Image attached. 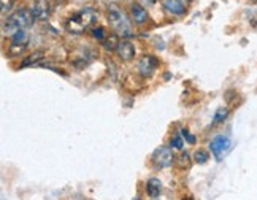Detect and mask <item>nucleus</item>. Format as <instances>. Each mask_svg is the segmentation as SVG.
I'll list each match as a JSON object with an SVG mask.
<instances>
[{"label":"nucleus","instance_id":"f257e3e1","mask_svg":"<svg viewBox=\"0 0 257 200\" xmlns=\"http://www.w3.org/2000/svg\"><path fill=\"white\" fill-rule=\"evenodd\" d=\"M106 19H108V24L113 29V31L117 35H122L124 38H128L134 35V27L131 19L127 18V15L124 13V10H121L117 5H110L108 7V12H106Z\"/></svg>","mask_w":257,"mask_h":200},{"label":"nucleus","instance_id":"f03ea898","mask_svg":"<svg viewBox=\"0 0 257 200\" xmlns=\"http://www.w3.org/2000/svg\"><path fill=\"white\" fill-rule=\"evenodd\" d=\"M35 21V16L32 10L19 8L15 13L8 15V18L4 21V34L12 37L15 32L21 31V29H29Z\"/></svg>","mask_w":257,"mask_h":200},{"label":"nucleus","instance_id":"7ed1b4c3","mask_svg":"<svg viewBox=\"0 0 257 200\" xmlns=\"http://www.w3.org/2000/svg\"><path fill=\"white\" fill-rule=\"evenodd\" d=\"M98 21V13L94 8H83L67 21V31L73 34H83L86 29H92Z\"/></svg>","mask_w":257,"mask_h":200},{"label":"nucleus","instance_id":"20e7f679","mask_svg":"<svg viewBox=\"0 0 257 200\" xmlns=\"http://www.w3.org/2000/svg\"><path fill=\"white\" fill-rule=\"evenodd\" d=\"M153 164L159 168H169L175 162V154L172 146H159L153 153Z\"/></svg>","mask_w":257,"mask_h":200},{"label":"nucleus","instance_id":"39448f33","mask_svg":"<svg viewBox=\"0 0 257 200\" xmlns=\"http://www.w3.org/2000/svg\"><path fill=\"white\" fill-rule=\"evenodd\" d=\"M230 148H232V142L225 135H216L210 142V151L216 157V161H222V157L230 151Z\"/></svg>","mask_w":257,"mask_h":200},{"label":"nucleus","instance_id":"423d86ee","mask_svg":"<svg viewBox=\"0 0 257 200\" xmlns=\"http://www.w3.org/2000/svg\"><path fill=\"white\" fill-rule=\"evenodd\" d=\"M159 62H157V59L151 54H145L140 57V61H138V73H140L143 78H150L154 72Z\"/></svg>","mask_w":257,"mask_h":200},{"label":"nucleus","instance_id":"0eeeda50","mask_svg":"<svg viewBox=\"0 0 257 200\" xmlns=\"http://www.w3.org/2000/svg\"><path fill=\"white\" fill-rule=\"evenodd\" d=\"M31 10L35 19H48L53 12V4L51 0H34Z\"/></svg>","mask_w":257,"mask_h":200},{"label":"nucleus","instance_id":"6e6552de","mask_svg":"<svg viewBox=\"0 0 257 200\" xmlns=\"http://www.w3.org/2000/svg\"><path fill=\"white\" fill-rule=\"evenodd\" d=\"M116 54L122 62H131L137 54V48L132 42H128V40H121L119 46L116 49Z\"/></svg>","mask_w":257,"mask_h":200},{"label":"nucleus","instance_id":"1a4fd4ad","mask_svg":"<svg viewBox=\"0 0 257 200\" xmlns=\"http://www.w3.org/2000/svg\"><path fill=\"white\" fill-rule=\"evenodd\" d=\"M128 12H131V19L138 24V26H143L148 23V19H150V15H148L146 8L140 4H131V8H128Z\"/></svg>","mask_w":257,"mask_h":200},{"label":"nucleus","instance_id":"9d476101","mask_svg":"<svg viewBox=\"0 0 257 200\" xmlns=\"http://www.w3.org/2000/svg\"><path fill=\"white\" fill-rule=\"evenodd\" d=\"M164 8L173 16H183L187 12L184 0H164Z\"/></svg>","mask_w":257,"mask_h":200},{"label":"nucleus","instance_id":"9b49d317","mask_svg":"<svg viewBox=\"0 0 257 200\" xmlns=\"http://www.w3.org/2000/svg\"><path fill=\"white\" fill-rule=\"evenodd\" d=\"M161 192H162L161 179H157V178L148 179V181H146V194L150 195L151 198H157V197H161Z\"/></svg>","mask_w":257,"mask_h":200},{"label":"nucleus","instance_id":"f8f14e48","mask_svg":"<svg viewBox=\"0 0 257 200\" xmlns=\"http://www.w3.org/2000/svg\"><path fill=\"white\" fill-rule=\"evenodd\" d=\"M119 35H117L116 32H113V34H110L108 37H105V40L102 42V46L106 49V51H116L117 49V46H119Z\"/></svg>","mask_w":257,"mask_h":200},{"label":"nucleus","instance_id":"ddd939ff","mask_svg":"<svg viewBox=\"0 0 257 200\" xmlns=\"http://www.w3.org/2000/svg\"><path fill=\"white\" fill-rule=\"evenodd\" d=\"M27 48V43H18V42H12L8 46V56L10 57H18L21 56Z\"/></svg>","mask_w":257,"mask_h":200},{"label":"nucleus","instance_id":"4468645a","mask_svg":"<svg viewBox=\"0 0 257 200\" xmlns=\"http://www.w3.org/2000/svg\"><path fill=\"white\" fill-rule=\"evenodd\" d=\"M43 54H45L43 51H37V53L31 54L29 57H26L24 61H23V67H29V65H37V64H40V61L45 57Z\"/></svg>","mask_w":257,"mask_h":200},{"label":"nucleus","instance_id":"2eb2a0df","mask_svg":"<svg viewBox=\"0 0 257 200\" xmlns=\"http://www.w3.org/2000/svg\"><path fill=\"white\" fill-rule=\"evenodd\" d=\"M208 159H210V154H208V151H205V149H197L194 153V161L200 165L208 162Z\"/></svg>","mask_w":257,"mask_h":200},{"label":"nucleus","instance_id":"dca6fc26","mask_svg":"<svg viewBox=\"0 0 257 200\" xmlns=\"http://www.w3.org/2000/svg\"><path fill=\"white\" fill-rule=\"evenodd\" d=\"M12 42H18V43H29V35L26 32V29H21L12 35Z\"/></svg>","mask_w":257,"mask_h":200},{"label":"nucleus","instance_id":"f3484780","mask_svg":"<svg viewBox=\"0 0 257 200\" xmlns=\"http://www.w3.org/2000/svg\"><path fill=\"white\" fill-rule=\"evenodd\" d=\"M227 116H229V110L227 108H219L217 112L214 113V124H221V123H224L225 119H227Z\"/></svg>","mask_w":257,"mask_h":200},{"label":"nucleus","instance_id":"a211bd4d","mask_svg":"<svg viewBox=\"0 0 257 200\" xmlns=\"http://www.w3.org/2000/svg\"><path fill=\"white\" fill-rule=\"evenodd\" d=\"M92 35H94V38H97L98 42H103L105 40V37H106V34H105V29L103 27H92Z\"/></svg>","mask_w":257,"mask_h":200},{"label":"nucleus","instance_id":"6ab92c4d","mask_svg":"<svg viewBox=\"0 0 257 200\" xmlns=\"http://www.w3.org/2000/svg\"><path fill=\"white\" fill-rule=\"evenodd\" d=\"M178 164H180L181 168L189 167V164H191V156H189V153H181V156L178 157Z\"/></svg>","mask_w":257,"mask_h":200},{"label":"nucleus","instance_id":"aec40b11","mask_svg":"<svg viewBox=\"0 0 257 200\" xmlns=\"http://www.w3.org/2000/svg\"><path fill=\"white\" fill-rule=\"evenodd\" d=\"M183 145H184L183 137H180V135H175V137L170 140V146H172L173 149H183Z\"/></svg>","mask_w":257,"mask_h":200},{"label":"nucleus","instance_id":"412c9836","mask_svg":"<svg viewBox=\"0 0 257 200\" xmlns=\"http://www.w3.org/2000/svg\"><path fill=\"white\" fill-rule=\"evenodd\" d=\"M181 135H183V138H186V142H187V143H191V145H194V143H195V137H194V135H191V134H189V131H187V129H183V131H181Z\"/></svg>","mask_w":257,"mask_h":200},{"label":"nucleus","instance_id":"4be33fe9","mask_svg":"<svg viewBox=\"0 0 257 200\" xmlns=\"http://www.w3.org/2000/svg\"><path fill=\"white\" fill-rule=\"evenodd\" d=\"M13 8V0H2V13L7 15Z\"/></svg>","mask_w":257,"mask_h":200},{"label":"nucleus","instance_id":"5701e85b","mask_svg":"<svg viewBox=\"0 0 257 200\" xmlns=\"http://www.w3.org/2000/svg\"><path fill=\"white\" fill-rule=\"evenodd\" d=\"M186 2H189V0H186Z\"/></svg>","mask_w":257,"mask_h":200}]
</instances>
